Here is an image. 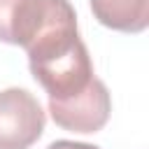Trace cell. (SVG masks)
Masks as SVG:
<instances>
[{"instance_id": "1", "label": "cell", "mask_w": 149, "mask_h": 149, "mask_svg": "<svg viewBox=\"0 0 149 149\" xmlns=\"http://www.w3.org/2000/svg\"><path fill=\"white\" fill-rule=\"evenodd\" d=\"M70 0H0V42L28 51L51 33L74 28Z\"/></svg>"}, {"instance_id": "2", "label": "cell", "mask_w": 149, "mask_h": 149, "mask_svg": "<svg viewBox=\"0 0 149 149\" xmlns=\"http://www.w3.org/2000/svg\"><path fill=\"white\" fill-rule=\"evenodd\" d=\"M28 68L33 79L47 91L49 100H65L77 95L95 79L93 61L81 37L54 54L28 61Z\"/></svg>"}, {"instance_id": "3", "label": "cell", "mask_w": 149, "mask_h": 149, "mask_svg": "<svg viewBox=\"0 0 149 149\" xmlns=\"http://www.w3.org/2000/svg\"><path fill=\"white\" fill-rule=\"evenodd\" d=\"M47 114L37 98L19 86L0 91V149H28L44 133Z\"/></svg>"}, {"instance_id": "4", "label": "cell", "mask_w": 149, "mask_h": 149, "mask_svg": "<svg viewBox=\"0 0 149 149\" xmlns=\"http://www.w3.org/2000/svg\"><path fill=\"white\" fill-rule=\"evenodd\" d=\"M49 114L56 126L70 133H98L112 114L107 86L95 77L81 93L65 100H49Z\"/></svg>"}, {"instance_id": "5", "label": "cell", "mask_w": 149, "mask_h": 149, "mask_svg": "<svg viewBox=\"0 0 149 149\" xmlns=\"http://www.w3.org/2000/svg\"><path fill=\"white\" fill-rule=\"evenodd\" d=\"M95 21L119 33H142L149 26V0H88Z\"/></svg>"}, {"instance_id": "6", "label": "cell", "mask_w": 149, "mask_h": 149, "mask_svg": "<svg viewBox=\"0 0 149 149\" xmlns=\"http://www.w3.org/2000/svg\"><path fill=\"white\" fill-rule=\"evenodd\" d=\"M47 149H100V147L88 144V142H74V140H56Z\"/></svg>"}]
</instances>
